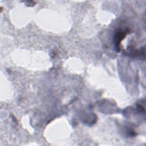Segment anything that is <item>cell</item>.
<instances>
[{
    "instance_id": "obj_1",
    "label": "cell",
    "mask_w": 146,
    "mask_h": 146,
    "mask_svg": "<svg viewBox=\"0 0 146 146\" xmlns=\"http://www.w3.org/2000/svg\"><path fill=\"white\" fill-rule=\"evenodd\" d=\"M126 35V33H125L124 31L119 30L118 32H117L115 36V46H116V50L117 51H120V44L121 42L122 39L125 37Z\"/></svg>"
}]
</instances>
